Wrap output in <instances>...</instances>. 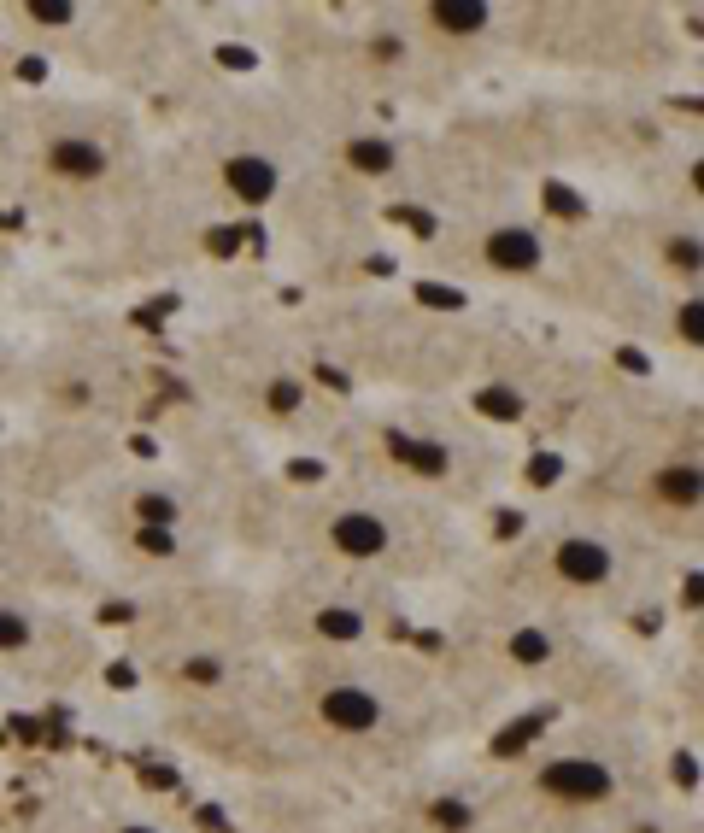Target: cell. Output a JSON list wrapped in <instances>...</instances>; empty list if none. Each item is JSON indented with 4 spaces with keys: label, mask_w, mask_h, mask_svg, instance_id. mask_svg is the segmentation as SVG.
<instances>
[{
    "label": "cell",
    "mask_w": 704,
    "mask_h": 833,
    "mask_svg": "<svg viewBox=\"0 0 704 833\" xmlns=\"http://www.w3.org/2000/svg\"><path fill=\"white\" fill-rule=\"evenodd\" d=\"M540 787L552 792V798L587 804V798H605L611 792V769L605 763H587V757H558V763L540 769Z\"/></svg>",
    "instance_id": "6da1fadb"
},
{
    "label": "cell",
    "mask_w": 704,
    "mask_h": 833,
    "mask_svg": "<svg viewBox=\"0 0 704 833\" xmlns=\"http://www.w3.org/2000/svg\"><path fill=\"white\" fill-rule=\"evenodd\" d=\"M376 716H382V704L370 699L364 687H329L323 693V722L341 728V734H370Z\"/></svg>",
    "instance_id": "7a4b0ae2"
},
{
    "label": "cell",
    "mask_w": 704,
    "mask_h": 833,
    "mask_svg": "<svg viewBox=\"0 0 704 833\" xmlns=\"http://www.w3.org/2000/svg\"><path fill=\"white\" fill-rule=\"evenodd\" d=\"M605 570H611V552L599 540H564L558 546V575H570V581H605Z\"/></svg>",
    "instance_id": "3957f363"
},
{
    "label": "cell",
    "mask_w": 704,
    "mask_h": 833,
    "mask_svg": "<svg viewBox=\"0 0 704 833\" xmlns=\"http://www.w3.org/2000/svg\"><path fill=\"white\" fill-rule=\"evenodd\" d=\"M335 546L352 552V558H376V552L388 546V528L376 523V517H358V511H352V517L335 523Z\"/></svg>",
    "instance_id": "277c9868"
},
{
    "label": "cell",
    "mask_w": 704,
    "mask_h": 833,
    "mask_svg": "<svg viewBox=\"0 0 704 833\" xmlns=\"http://www.w3.org/2000/svg\"><path fill=\"white\" fill-rule=\"evenodd\" d=\"M487 259L499 264V270H534V264H540V241H534L528 229H499V235L487 241Z\"/></svg>",
    "instance_id": "5b68a950"
},
{
    "label": "cell",
    "mask_w": 704,
    "mask_h": 833,
    "mask_svg": "<svg viewBox=\"0 0 704 833\" xmlns=\"http://www.w3.org/2000/svg\"><path fill=\"white\" fill-rule=\"evenodd\" d=\"M229 188H235L241 200L259 206V200H270V188H276V171H270L264 159H235V165H229Z\"/></svg>",
    "instance_id": "8992f818"
},
{
    "label": "cell",
    "mask_w": 704,
    "mask_h": 833,
    "mask_svg": "<svg viewBox=\"0 0 704 833\" xmlns=\"http://www.w3.org/2000/svg\"><path fill=\"white\" fill-rule=\"evenodd\" d=\"M53 171L59 176H100L106 171V153L88 147V141H59L53 147Z\"/></svg>",
    "instance_id": "52a82bcc"
},
{
    "label": "cell",
    "mask_w": 704,
    "mask_h": 833,
    "mask_svg": "<svg viewBox=\"0 0 704 833\" xmlns=\"http://www.w3.org/2000/svg\"><path fill=\"white\" fill-rule=\"evenodd\" d=\"M388 446H394V458H405L411 470H423V476H446V446H435V440L388 435Z\"/></svg>",
    "instance_id": "ba28073f"
},
{
    "label": "cell",
    "mask_w": 704,
    "mask_h": 833,
    "mask_svg": "<svg viewBox=\"0 0 704 833\" xmlns=\"http://www.w3.org/2000/svg\"><path fill=\"white\" fill-rule=\"evenodd\" d=\"M435 24H440V30L470 36V30H482V24H487V6H482V0H440V6H435Z\"/></svg>",
    "instance_id": "9c48e42d"
},
{
    "label": "cell",
    "mask_w": 704,
    "mask_h": 833,
    "mask_svg": "<svg viewBox=\"0 0 704 833\" xmlns=\"http://www.w3.org/2000/svg\"><path fill=\"white\" fill-rule=\"evenodd\" d=\"M347 159H352V171H364V176L394 171V147H388V141H352Z\"/></svg>",
    "instance_id": "30bf717a"
},
{
    "label": "cell",
    "mask_w": 704,
    "mask_h": 833,
    "mask_svg": "<svg viewBox=\"0 0 704 833\" xmlns=\"http://www.w3.org/2000/svg\"><path fill=\"white\" fill-rule=\"evenodd\" d=\"M476 411H482V417H499V423H511V417H523V399L511 394V388H482V394H476Z\"/></svg>",
    "instance_id": "8fae6325"
},
{
    "label": "cell",
    "mask_w": 704,
    "mask_h": 833,
    "mask_svg": "<svg viewBox=\"0 0 704 833\" xmlns=\"http://www.w3.org/2000/svg\"><path fill=\"white\" fill-rule=\"evenodd\" d=\"M658 487H663V499H675V505H699V470H663Z\"/></svg>",
    "instance_id": "7c38bea8"
},
{
    "label": "cell",
    "mask_w": 704,
    "mask_h": 833,
    "mask_svg": "<svg viewBox=\"0 0 704 833\" xmlns=\"http://www.w3.org/2000/svg\"><path fill=\"white\" fill-rule=\"evenodd\" d=\"M317 634H323V640H358L364 622H358V611H323L317 616Z\"/></svg>",
    "instance_id": "4fadbf2b"
},
{
    "label": "cell",
    "mask_w": 704,
    "mask_h": 833,
    "mask_svg": "<svg viewBox=\"0 0 704 833\" xmlns=\"http://www.w3.org/2000/svg\"><path fill=\"white\" fill-rule=\"evenodd\" d=\"M534 734H540V716H523L517 728H505V734L493 740V757H517V751H523L528 740H534Z\"/></svg>",
    "instance_id": "5bb4252c"
},
{
    "label": "cell",
    "mask_w": 704,
    "mask_h": 833,
    "mask_svg": "<svg viewBox=\"0 0 704 833\" xmlns=\"http://www.w3.org/2000/svg\"><path fill=\"white\" fill-rule=\"evenodd\" d=\"M511 658H517V663H546V658H552V640H546L540 628H523V634L511 640Z\"/></svg>",
    "instance_id": "9a60e30c"
},
{
    "label": "cell",
    "mask_w": 704,
    "mask_h": 833,
    "mask_svg": "<svg viewBox=\"0 0 704 833\" xmlns=\"http://www.w3.org/2000/svg\"><path fill=\"white\" fill-rule=\"evenodd\" d=\"M546 206H552L558 218H587V200H581V194H570L564 182H546Z\"/></svg>",
    "instance_id": "2e32d148"
},
{
    "label": "cell",
    "mask_w": 704,
    "mask_h": 833,
    "mask_svg": "<svg viewBox=\"0 0 704 833\" xmlns=\"http://www.w3.org/2000/svg\"><path fill=\"white\" fill-rule=\"evenodd\" d=\"M429 816H435V828H446V833H464V828H470V804H458V798H440Z\"/></svg>",
    "instance_id": "e0dca14e"
},
{
    "label": "cell",
    "mask_w": 704,
    "mask_h": 833,
    "mask_svg": "<svg viewBox=\"0 0 704 833\" xmlns=\"http://www.w3.org/2000/svg\"><path fill=\"white\" fill-rule=\"evenodd\" d=\"M18 646H30V622L12 611H0V652H18Z\"/></svg>",
    "instance_id": "ac0fdd59"
},
{
    "label": "cell",
    "mask_w": 704,
    "mask_h": 833,
    "mask_svg": "<svg viewBox=\"0 0 704 833\" xmlns=\"http://www.w3.org/2000/svg\"><path fill=\"white\" fill-rule=\"evenodd\" d=\"M558 476H564V458H558V452H540V458H528V482H534V487H552Z\"/></svg>",
    "instance_id": "d6986e66"
},
{
    "label": "cell",
    "mask_w": 704,
    "mask_h": 833,
    "mask_svg": "<svg viewBox=\"0 0 704 833\" xmlns=\"http://www.w3.org/2000/svg\"><path fill=\"white\" fill-rule=\"evenodd\" d=\"M171 517H176V505L165 493H147V499H141V523L147 528H171Z\"/></svg>",
    "instance_id": "ffe728a7"
},
{
    "label": "cell",
    "mask_w": 704,
    "mask_h": 833,
    "mask_svg": "<svg viewBox=\"0 0 704 833\" xmlns=\"http://www.w3.org/2000/svg\"><path fill=\"white\" fill-rule=\"evenodd\" d=\"M417 300H423V306H446V311L464 306V294H458V288H446V282H423V288H417Z\"/></svg>",
    "instance_id": "44dd1931"
},
{
    "label": "cell",
    "mask_w": 704,
    "mask_h": 833,
    "mask_svg": "<svg viewBox=\"0 0 704 833\" xmlns=\"http://www.w3.org/2000/svg\"><path fill=\"white\" fill-rule=\"evenodd\" d=\"M394 218H405V229H411V235H423V241L435 235V218H429L423 206H394Z\"/></svg>",
    "instance_id": "7402d4cb"
},
{
    "label": "cell",
    "mask_w": 704,
    "mask_h": 833,
    "mask_svg": "<svg viewBox=\"0 0 704 833\" xmlns=\"http://www.w3.org/2000/svg\"><path fill=\"white\" fill-rule=\"evenodd\" d=\"M171 311H176V300H147V306L135 311V323H141V329H159V323H165Z\"/></svg>",
    "instance_id": "603a6c76"
},
{
    "label": "cell",
    "mask_w": 704,
    "mask_h": 833,
    "mask_svg": "<svg viewBox=\"0 0 704 833\" xmlns=\"http://www.w3.org/2000/svg\"><path fill=\"white\" fill-rule=\"evenodd\" d=\"M141 552H153V558H165L171 552V528H141V540H135Z\"/></svg>",
    "instance_id": "cb8c5ba5"
},
{
    "label": "cell",
    "mask_w": 704,
    "mask_h": 833,
    "mask_svg": "<svg viewBox=\"0 0 704 833\" xmlns=\"http://www.w3.org/2000/svg\"><path fill=\"white\" fill-rule=\"evenodd\" d=\"M218 59L229 65V71H253V65H259V53H253V47H218Z\"/></svg>",
    "instance_id": "d4e9b609"
},
{
    "label": "cell",
    "mask_w": 704,
    "mask_h": 833,
    "mask_svg": "<svg viewBox=\"0 0 704 833\" xmlns=\"http://www.w3.org/2000/svg\"><path fill=\"white\" fill-rule=\"evenodd\" d=\"M669 264L675 270H699V241H675L669 247Z\"/></svg>",
    "instance_id": "484cf974"
},
{
    "label": "cell",
    "mask_w": 704,
    "mask_h": 833,
    "mask_svg": "<svg viewBox=\"0 0 704 833\" xmlns=\"http://www.w3.org/2000/svg\"><path fill=\"white\" fill-rule=\"evenodd\" d=\"M699 300H693V306H681V335H687V341H704V317H699Z\"/></svg>",
    "instance_id": "4316f807"
},
{
    "label": "cell",
    "mask_w": 704,
    "mask_h": 833,
    "mask_svg": "<svg viewBox=\"0 0 704 833\" xmlns=\"http://www.w3.org/2000/svg\"><path fill=\"white\" fill-rule=\"evenodd\" d=\"M30 12H36L42 24H65V18H71V6H65V0H36Z\"/></svg>",
    "instance_id": "83f0119b"
},
{
    "label": "cell",
    "mask_w": 704,
    "mask_h": 833,
    "mask_svg": "<svg viewBox=\"0 0 704 833\" xmlns=\"http://www.w3.org/2000/svg\"><path fill=\"white\" fill-rule=\"evenodd\" d=\"M616 364H622V370H634V376H646V370H652V358H646L640 347H622V352H616Z\"/></svg>",
    "instance_id": "f1b7e54d"
},
{
    "label": "cell",
    "mask_w": 704,
    "mask_h": 833,
    "mask_svg": "<svg viewBox=\"0 0 704 833\" xmlns=\"http://www.w3.org/2000/svg\"><path fill=\"white\" fill-rule=\"evenodd\" d=\"M270 405H276V411H294V405H300V388H294V382H276V388H270Z\"/></svg>",
    "instance_id": "f546056e"
},
{
    "label": "cell",
    "mask_w": 704,
    "mask_h": 833,
    "mask_svg": "<svg viewBox=\"0 0 704 833\" xmlns=\"http://www.w3.org/2000/svg\"><path fill=\"white\" fill-rule=\"evenodd\" d=\"M241 247V229H212V253H235Z\"/></svg>",
    "instance_id": "4dcf8cb0"
},
{
    "label": "cell",
    "mask_w": 704,
    "mask_h": 833,
    "mask_svg": "<svg viewBox=\"0 0 704 833\" xmlns=\"http://www.w3.org/2000/svg\"><path fill=\"white\" fill-rule=\"evenodd\" d=\"M188 681H218V663H212V658H194V663H188Z\"/></svg>",
    "instance_id": "1f68e13d"
},
{
    "label": "cell",
    "mask_w": 704,
    "mask_h": 833,
    "mask_svg": "<svg viewBox=\"0 0 704 833\" xmlns=\"http://www.w3.org/2000/svg\"><path fill=\"white\" fill-rule=\"evenodd\" d=\"M288 476H294V482H317V476H323V464H311V458H300V464H288Z\"/></svg>",
    "instance_id": "d6a6232c"
},
{
    "label": "cell",
    "mask_w": 704,
    "mask_h": 833,
    "mask_svg": "<svg viewBox=\"0 0 704 833\" xmlns=\"http://www.w3.org/2000/svg\"><path fill=\"white\" fill-rule=\"evenodd\" d=\"M675 781L693 787V781H699V763H693V757H675Z\"/></svg>",
    "instance_id": "836d02e7"
},
{
    "label": "cell",
    "mask_w": 704,
    "mask_h": 833,
    "mask_svg": "<svg viewBox=\"0 0 704 833\" xmlns=\"http://www.w3.org/2000/svg\"><path fill=\"white\" fill-rule=\"evenodd\" d=\"M200 828H212V833H229V822H223V810H218V804H206V810H200Z\"/></svg>",
    "instance_id": "e575fe53"
},
{
    "label": "cell",
    "mask_w": 704,
    "mask_h": 833,
    "mask_svg": "<svg viewBox=\"0 0 704 833\" xmlns=\"http://www.w3.org/2000/svg\"><path fill=\"white\" fill-rule=\"evenodd\" d=\"M18 77H24V83H42V77H47V59H24V65H18Z\"/></svg>",
    "instance_id": "d590c367"
},
{
    "label": "cell",
    "mask_w": 704,
    "mask_h": 833,
    "mask_svg": "<svg viewBox=\"0 0 704 833\" xmlns=\"http://www.w3.org/2000/svg\"><path fill=\"white\" fill-rule=\"evenodd\" d=\"M106 681H112V687H135V669H130V663H112V669H106Z\"/></svg>",
    "instance_id": "8d00e7d4"
},
{
    "label": "cell",
    "mask_w": 704,
    "mask_h": 833,
    "mask_svg": "<svg viewBox=\"0 0 704 833\" xmlns=\"http://www.w3.org/2000/svg\"><path fill=\"white\" fill-rule=\"evenodd\" d=\"M124 833H153V828H124Z\"/></svg>",
    "instance_id": "74e56055"
},
{
    "label": "cell",
    "mask_w": 704,
    "mask_h": 833,
    "mask_svg": "<svg viewBox=\"0 0 704 833\" xmlns=\"http://www.w3.org/2000/svg\"><path fill=\"white\" fill-rule=\"evenodd\" d=\"M0 746H6V734H0Z\"/></svg>",
    "instance_id": "f35d334b"
}]
</instances>
